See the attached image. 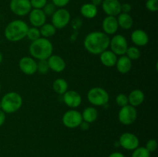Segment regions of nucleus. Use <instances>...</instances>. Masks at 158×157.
<instances>
[{"label":"nucleus","instance_id":"1","mask_svg":"<svg viewBox=\"0 0 158 157\" xmlns=\"http://www.w3.org/2000/svg\"><path fill=\"white\" fill-rule=\"evenodd\" d=\"M110 38L100 31L88 33L83 41L85 49L92 55H100L109 48Z\"/></svg>","mask_w":158,"mask_h":157},{"label":"nucleus","instance_id":"2","mask_svg":"<svg viewBox=\"0 0 158 157\" xmlns=\"http://www.w3.org/2000/svg\"><path fill=\"white\" fill-rule=\"evenodd\" d=\"M31 56L35 59L47 60L53 52V46L49 38L40 37L32 42L29 48Z\"/></svg>","mask_w":158,"mask_h":157},{"label":"nucleus","instance_id":"3","mask_svg":"<svg viewBox=\"0 0 158 157\" xmlns=\"http://www.w3.org/2000/svg\"><path fill=\"white\" fill-rule=\"evenodd\" d=\"M29 28L26 22L21 19L13 20L6 26L4 30V35L9 42H19L26 38Z\"/></svg>","mask_w":158,"mask_h":157},{"label":"nucleus","instance_id":"4","mask_svg":"<svg viewBox=\"0 0 158 157\" xmlns=\"http://www.w3.org/2000/svg\"><path fill=\"white\" fill-rule=\"evenodd\" d=\"M2 110L5 113H14L23 106V97L15 92H7L2 98Z\"/></svg>","mask_w":158,"mask_h":157},{"label":"nucleus","instance_id":"5","mask_svg":"<svg viewBox=\"0 0 158 157\" xmlns=\"http://www.w3.org/2000/svg\"><path fill=\"white\" fill-rule=\"evenodd\" d=\"M87 99L94 106H103L107 105L110 95L106 89L101 87H94L87 92Z\"/></svg>","mask_w":158,"mask_h":157},{"label":"nucleus","instance_id":"6","mask_svg":"<svg viewBox=\"0 0 158 157\" xmlns=\"http://www.w3.org/2000/svg\"><path fill=\"white\" fill-rule=\"evenodd\" d=\"M71 15L69 11L64 8H59L52 15V24L56 29L66 27L70 22Z\"/></svg>","mask_w":158,"mask_h":157},{"label":"nucleus","instance_id":"7","mask_svg":"<svg viewBox=\"0 0 158 157\" xmlns=\"http://www.w3.org/2000/svg\"><path fill=\"white\" fill-rule=\"evenodd\" d=\"M137 118V111L135 107L127 105L120 108L118 112V119L121 124L130 126L136 121Z\"/></svg>","mask_w":158,"mask_h":157},{"label":"nucleus","instance_id":"8","mask_svg":"<svg viewBox=\"0 0 158 157\" xmlns=\"http://www.w3.org/2000/svg\"><path fill=\"white\" fill-rule=\"evenodd\" d=\"M62 122L63 124L69 129H75L79 127L80 123L83 122L81 112L75 109L66 111L62 117Z\"/></svg>","mask_w":158,"mask_h":157},{"label":"nucleus","instance_id":"9","mask_svg":"<svg viewBox=\"0 0 158 157\" xmlns=\"http://www.w3.org/2000/svg\"><path fill=\"white\" fill-rule=\"evenodd\" d=\"M110 50L117 55H123L126 54L128 48V42L127 38L122 35H115L110 41Z\"/></svg>","mask_w":158,"mask_h":157},{"label":"nucleus","instance_id":"10","mask_svg":"<svg viewBox=\"0 0 158 157\" xmlns=\"http://www.w3.org/2000/svg\"><path fill=\"white\" fill-rule=\"evenodd\" d=\"M9 8L12 12L18 16H25L29 15L32 10L29 0H11Z\"/></svg>","mask_w":158,"mask_h":157},{"label":"nucleus","instance_id":"11","mask_svg":"<svg viewBox=\"0 0 158 157\" xmlns=\"http://www.w3.org/2000/svg\"><path fill=\"white\" fill-rule=\"evenodd\" d=\"M119 145L127 150H134L140 145V140L132 132H124L119 139Z\"/></svg>","mask_w":158,"mask_h":157},{"label":"nucleus","instance_id":"12","mask_svg":"<svg viewBox=\"0 0 158 157\" xmlns=\"http://www.w3.org/2000/svg\"><path fill=\"white\" fill-rule=\"evenodd\" d=\"M19 67L25 75H32L37 72V62L32 57L24 56L20 58Z\"/></svg>","mask_w":158,"mask_h":157},{"label":"nucleus","instance_id":"13","mask_svg":"<svg viewBox=\"0 0 158 157\" xmlns=\"http://www.w3.org/2000/svg\"><path fill=\"white\" fill-rule=\"evenodd\" d=\"M101 6L106 15L116 17L121 12V3L119 0H103Z\"/></svg>","mask_w":158,"mask_h":157},{"label":"nucleus","instance_id":"14","mask_svg":"<svg viewBox=\"0 0 158 157\" xmlns=\"http://www.w3.org/2000/svg\"><path fill=\"white\" fill-rule=\"evenodd\" d=\"M63 102L68 107L76 109L82 103V97L80 93L75 90H67L63 95Z\"/></svg>","mask_w":158,"mask_h":157},{"label":"nucleus","instance_id":"15","mask_svg":"<svg viewBox=\"0 0 158 157\" xmlns=\"http://www.w3.org/2000/svg\"><path fill=\"white\" fill-rule=\"evenodd\" d=\"M29 22L33 27L40 28L46 22V15L43 9H32L29 13Z\"/></svg>","mask_w":158,"mask_h":157},{"label":"nucleus","instance_id":"16","mask_svg":"<svg viewBox=\"0 0 158 157\" xmlns=\"http://www.w3.org/2000/svg\"><path fill=\"white\" fill-rule=\"evenodd\" d=\"M102 28L103 32L106 35H115L119 29L117 17L106 15V17H105L104 19L103 20Z\"/></svg>","mask_w":158,"mask_h":157},{"label":"nucleus","instance_id":"17","mask_svg":"<svg viewBox=\"0 0 158 157\" xmlns=\"http://www.w3.org/2000/svg\"><path fill=\"white\" fill-rule=\"evenodd\" d=\"M47 62L49 69L55 72H62L66 69V62L61 56L58 55L52 54L47 59Z\"/></svg>","mask_w":158,"mask_h":157},{"label":"nucleus","instance_id":"18","mask_svg":"<svg viewBox=\"0 0 158 157\" xmlns=\"http://www.w3.org/2000/svg\"><path fill=\"white\" fill-rule=\"evenodd\" d=\"M131 39L136 46H144L149 42V36L145 31L135 29L131 35Z\"/></svg>","mask_w":158,"mask_h":157},{"label":"nucleus","instance_id":"19","mask_svg":"<svg viewBox=\"0 0 158 157\" xmlns=\"http://www.w3.org/2000/svg\"><path fill=\"white\" fill-rule=\"evenodd\" d=\"M100 60L102 64L106 67H114L117 61V55L111 50H105L100 54Z\"/></svg>","mask_w":158,"mask_h":157},{"label":"nucleus","instance_id":"20","mask_svg":"<svg viewBox=\"0 0 158 157\" xmlns=\"http://www.w3.org/2000/svg\"><path fill=\"white\" fill-rule=\"evenodd\" d=\"M127 96L129 105L134 106V107L140 106L145 99L144 93L140 89H134V90L131 91V93Z\"/></svg>","mask_w":158,"mask_h":157},{"label":"nucleus","instance_id":"21","mask_svg":"<svg viewBox=\"0 0 158 157\" xmlns=\"http://www.w3.org/2000/svg\"><path fill=\"white\" fill-rule=\"evenodd\" d=\"M115 66L117 67V71L120 73L127 74L131 70V68H132V61L126 55H121L120 58H117V61Z\"/></svg>","mask_w":158,"mask_h":157},{"label":"nucleus","instance_id":"22","mask_svg":"<svg viewBox=\"0 0 158 157\" xmlns=\"http://www.w3.org/2000/svg\"><path fill=\"white\" fill-rule=\"evenodd\" d=\"M117 19L119 27L121 28L123 30H128V29H131L133 27L134 18L130 15V13L120 12L117 15Z\"/></svg>","mask_w":158,"mask_h":157},{"label":"nucleus","instance_id":"23","mask_svg":"<svg viewBox=\"0 0 158 157\" xmlns=\"http://www.w3.org/2000/svg\"><path fill=\"white\" fill-rule=\"evenodd\" d=\"M80 13L86 18H94L97 16L98 13V9L97 6L92 3H85L80 7Z\"/></svg>","mask_w":158,"mask_h":157},{"label":"nucleus","instance_id":"24","mask_svg":"<svg viewBox=\"0 0 158 157\" xmlns=\"http://www.w3.org/2000/svg\"><path fill=\"white\" fill-rule=\"evenodd\" d=\"M82 118L83 121L86 122L88 123H93L98 118V111L96 108L93 106H88L82 112Z\"/></svg>","mask_w":158,"mask_h":157},{"label":"nucleus","instance_id":"25","mask_svg":"<svg viewBox=\"0 0 158 157\" xmlns=\"http://www.w3.org/2000/svg\"><path fill=\"white\" fill-rule=\"evenodd\" d=\"M52 89L56 93L63 95L68 90V83L64 78H56L52 83Z\"/></svg>","mask_w":158,"mask_h":157},{"label":"nucleus","instance_id":"26","mask_svg":"<svg viewBox=\"0 0 158 157\" xmlns=\"http://www.w3.org/2000/svg\"><path fill=\"white\" fill-rule=\"evenodd\" d=\"M40 34H41V37L49 38L55 35L56 32V29L54 27L52 23L46 22L40 27Z\"/></svg>","mask_w":158,"mask_h":157},{"label":"nucleus","instance_id":"27","mask_svg":"<svg viewBox=\"0 0 158 157\" xmlns=\"http://www.w3.org/2000/svg\"><path fill=\"white\" fill-rule=\"evenodd\" d=\"M125 55L131 61H134V60H137L140 58V55H141V52H140V49L137 46H131V47L127 48Z\"/></svg>","mask_w":158,"mask_h":157},{"label":"nucleus","instance_id":"28","mask_svg":"<svg viewBox=\"0 0 158 157\" xmlns=\"http://www.w3.org/2000/svg\"><path fill=\"white\" fill-rule=\"evenodd\" d=\"M26 37L32 42L40 38L41 37L40 29L36 27H33V26L31 28H29V29L27 31V34H26Z\"/></svg>","mask_w":158,"mask_h":157},{"label":"nucleus","instance_id":"29","mask_svg":"<svg viewBox=\"0 0 158 157\" xmlns=\"http://www.w3.org/2000/svg\"><path fill=\"white\" fill-rule=\"evenodd\" d=\"M133 151L132 157H151V152L143 146H138Z\"/></svg>","mask_w":158,"mask_h":157},{"label":"nucleus","instance_id":"30","mask_svg":"<svg viewBox=\"0 0 158 157\" xmlns=\"http://www.w3.org/2000/svg\"><path fill=\"white\" fill-rule=\"evenodd\" d=\"M49 68L47 60H39L37 62V72L40 74L45 75L49 72Z\"/></svg>","mask_w":158,"mask_h":157},{"label":"nucleus","instance_id":"31","mask_svg":"<svg viewBox=\"0 0 158 157\" xmlns=\"http://www.w3.org/2000/svg\"><path fill=\"white\" fill-rule=\"evenodd\" d=\"M116 103H117V106H120V108L123 107V106L129 104V103H128V96L124 93L118 94L116 97Z\"/></svg>","mask_w":158,"mask_h":157},{"label":"nucleus","instance_id":"32","mask_svg":"<svg viewBox=\"0 0 158 157\" xmlns=\"http://www.w3.org/2000/svg\"><path fill=\"white\" fill-rule=\"evenodd\" d=\"M146 8L152 12H156L158 10V0H147Z\"/></svg>","mask_w":158,"mask_h":157},{"label":"nucleus","instance_id":"33","mask_svg":"<svg viewBox=\"0 0 158 157\" xmlns=\"http://www.w3.org/2000/svg\"><path fill=\"white\" fill-rule=\"evenodd\" d=\"M32 9H43L47 3V0H29Z\"/></svg>","mask_w":158,"mask_h":157},{"label":"nucleus","instance_id":"34","mask_svg":"<svg viewBox=\"0 0 158 157\" xmlns=\"http://www.w3.org/2000/svg\"><path fill=\"white\" fill-rule=\"evenodd\" d=\"M56 10V7L52 2H47L43 9V11L44 12V13L46 14V16H47V15H51V16H52V15L55 12Z\"/></svg>","mask_w":158,"mask_h":157},{"label":"nucleus","instance_id":"35","mask_svg":"<svg viewBox=\"0 0 158 157\" xmlns=\"http://www.w3.org/2000/svg\"><path fill=\"white\" fill-rule=\"evenodd\" d=\"M147 149L150 152H155L157 149V142L156 139H149L146 143V146H145Z\"/></svg>","mask_w":158,"mask_h":157},{"label":"nucleus","instance_id":"36","mask_svg":"<svg viewBox=\"0 0 158 157\" xmlns=\"http://www.w3.org/2000/svg\"><path fill=\"white\" fill-rule=\"evenodd\" d=\"M70 0H52V3L58 8H64L69 3Z\"/></svg>","mask_w":158,"mask_h":157},{"label":"nucleus","instance_id":"37","mask_svg":"<svg viewBox=\"0 0 158 157\" xmlns=\"http://www.w3.org/2000/svg\"><path fill=\"white\" fill-rule=\"evenodd\" d=\"M132 9V6L130 3L125 2L121 4V12H124V13H130V12Z\"/></svg>","mask_w":158,"mask_h":157},{"label":"nucleus","instance_id":"38","mask_svg":"<svg viewBox=\"0 0 158 157\" xmlns=\"http://www.w3.org/2000/svg\"><path fill=\"white\" fill-rule=\"evenodd\" d=\"M6 122V113L2 110H0V127Z\"/></svg>","mask_w":158,"mask_h":157},{"label":"nucleus","instance_id":"39","mask_svg":"<svg viewBox=\"0 0 158 157\" xmlns=\"http://www.w3.org/2000/svg\"><path fill=\"white\" fill-rule=\"evenodd\" d=\"M79 127H80V129H81L82 130H87L89 127V123H86V122L85 121H83L81 123H80Z\"/></svg>","mask_w":158,"mask_h":157},{"label":"nucleus","instance_id":"40","mask_svg":"<svg viewBox=\"0 0 158 157\" xmlns=\"http://www.w3.org/2000/svg\"><path fill=\"white\" fill-rule=\"evenodd\" d=\"M108 157H125V155L123 153H121V152H115L111 153Z\"/></svg>","mask_w":158,"mask_h":157},{"label":"nucleus","instance_id":"41","mask_svg":"<svg viewBox=\"0 0 158 157\" xmlns=\"http://www.w3.org/2000/svg\"><path fill=\"white\" fill-rule=\"evenodd\" d=\"M102 2H103V0H91V3L97 7L99 6H101Z\"/></svg>","mask_w":158,"mask_h":157},{"label":"nucleus","instance_id":"42","mask_svg":"<svg viewBox=\"0 0 158 157\" xmlns=\"http://www.w3.org/2000/svg\"><path fill=\"white\" fill-rule=\"evenodd\" d=\"M2 59H3V55L2 54V52H0V64H1L2 62Z\"/></svg>","mask_w":158,"mask_h":157},{"label":"nucleus","instance_id":"43","mask_svg":"<svg viewBox=\"0 0 158 157\" xmlns=\"http://www.w3.org/2000/svg\"><path fill=\"white\" fill-rule=\"evenodd\" d=\"M0 110H2V105H1V101H0Z\"/></svg>","mask_w":158,"mask_h":157},{"label":"nucleus","instance_id":"44","mask_svg":"<svg viewBox=\"0 0 158 157\" xmlns=\"http://www.w3.org/2000/svg\"><path fill=\"white\" fill-rule=\"evenodd\" d=\"M1 89H2V86H1V84H0V91H1Z\"/></svg>","mask_w":158,"mask_h":157}]
</instances>
